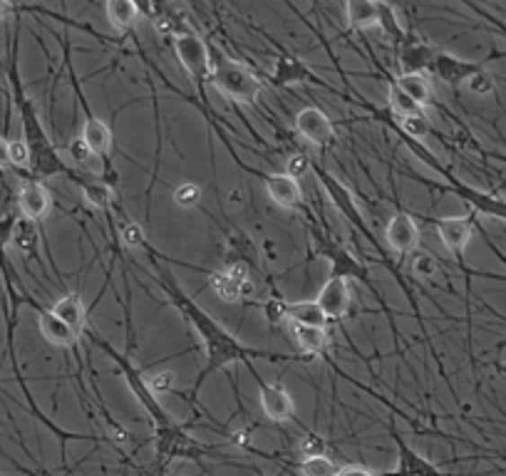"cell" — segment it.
Listing matches in <instances>:
<instances>
[{"mask_svg": "<svg viewBox=\"0 0 506 476\" xmlns=\"http://www.w3.org/2000/svg\"><path fill=\"white\" fill-rule=\"evenodd\" d=\"M156 280H159V286H162V290L166 293L169 303H172L176 311L184 315L186 322L197 331V335L201 338V345H204V352H207V365H204V370L199 373V380L197 384H194L191 394L199 392V387L207 383L209 375L217 373V370H224L228 365L244 363L248 367V365H253L256 357H280V355H271V352L266 350H253V348H246L244 342H238L236 338H234L224 325H218L189 293H184L182 286H179L169 273L162 270Z\"/></svg>", "mask_w": 506, "mask_h": 476, "instance_id": "1", "label": "cell"}, {"mask_svg": "<svg viewBox=\"0 0 506 476\" xmlns=\"http://www.w3.org/2000/svg\"><path fill=\"white\" fill-rule=\"evenodd\" d=\"M13 84H15V93H18V104H21V114H22V127H25V142L31 146L32 152V164L38 169V174L42 176H55V174H65L70 176L73 181L80 179V172H75L67 166V162L62 159L60 152L52 146L50 137L42 129L40 119H38V112L31 104V100L22 94L21 83H18V73H13Z\"/></svg>", "mask_w": 506, "mask_h": 476, "instance_id": "2", "label": "cell"}, {"mask_svg": "<svg viewBox=\"0 0 506 476\" xmlns=\"http://www.w3.org/2000/svg\"><path fill=\"white\" fill-rule=\"evenodd\" d=\"M209 80L218 93L226 94L231 102L253 104L261 94L259 75L251 73L246 65L224 57L218 50H211V73Z\"/></svg>", "mask_w": 506, "mask_h": 476, "instance_id": "3", "label": "cell"}, {"mask_svg": "<svg viewBox=\"0 0 506 476\" xmlns=\"http://www.w3.org/2000/svg\"><path fill=\"white\" fill-rule=\"evenodd\" d=\"M90 335H93V342H97V345H100V348H102L110 357H112L114 363L120 365V373H122L124 383H127V387L132 390V394L137 397V402L142 404V410L149 414V419H152V425H155V432H162V429H172V427H176V422L172 419V417H169V412H166L164 407L159 404L156 394L149 390L146 377H142V373L137 370L135 365L127 360V355L114 350L112 345H110V342H104L94 331H90Z\"/></svg>", "mask_w": 506, "mask_h": 476, "instance_id": "4", "label": "cell"}, {"mask_svg": "<svg viewBox=\"0 0 506 476\" xmlns=\"http://www.w3.org/2000/svg\"><path fill=\"white\" fill-rule=\"evenodd\" d=\"M404 142L410 145V149H414L417 154L422 156L427 164L434 166L439 174H445L447 184H432L434 191H442V194H455V197H459L462 201H466L469 207L475 208V214H484V216L506 221V198H499V197H494V194H486V191H479V189L466 187V184H462L455 174H449L445 166L437 164V159H434V156L430 154L424 146L417 145L414 139H404Z\"/></svg>", "mask_w": 506, "mask_h": 476, "instance_id": "5", "label": "cell"}, {"mask_svg": "<svg viewBox=\"0 0 506 476\" xmlns=\"http://www.w3.org/2000/svg\"><path fill=\"white\" fill-rule=\"evenodd\" d=\"M174 52L179 65L197 84H204L211 73V48L199 38L197 32H179L174 35Z\"/></svg>", "mask_w": 506, "mask_h": 476, "instance_id": "6", "label": "cell"}, {"mask_svg": "<svg viewBox=\"0 0 506 476\" xmlns=\"http://www.w3.org/2000/svg\"><path fill=\"white\" fill-rule=\"evenodd\" d=\"M434 228L437 236L442 238L445 249L455 256V260L462 266V270L472 273L465 266V249L469 246V241L475 236L476 228V214L472 216H447V218H434Z\"/></svg>", "mask_w": 506, "mask_h": 476, "instance_id": "7", "label": "cell"}, {"mask_svg": "<svg viewBox=\"0 0 506 476\" xmlns=\"http://www.w3.org/2000/svg\"><path fill=\"white\" fill-rule=\"evenodd\" d=\"M155 449L159 462H172V459H199L209 452L207 446L197 442L194 436H189L176 425L172 429L155 432Z\"/></svg>", "mask_w": 506, "mask_h": 476, "instance_id": "8", "label": "cell"}, {"mask_svg": "<svg viewBox=\"0 0 506 476\" xmlns=\"http://www.w3.org/2000/svg\"><path fill=\"white\" fill-rule=\"evenodd\" d=\"M390 436H393V442L397 445V466H395L393 472L380 476H445V472L439 466L404 442L403 435L397 432L395 425L390 427Z\"/></svg>", "mask_w": 506, "mask_h": 476, "instance_id": "9", "label": "cell"}, {"mask_svg": "<svg viewBox=\"0 0 506 476\" xmlns=\"http://www.w3.org/2000/svg\"><path fill=\"white\" fill-rule=\"evenodd\" d=\"M484 67H486L484 60H482V63H475V60H465V57H457V55H449V52L439 50L434 55V63L430 73L457 90V87H462V84L469 83L476 73H482Z\"/></svg>", "mask_w": 506, "mask_h": 476, "instance_id": "10", "label": "cell"}, {"mask_svg": "<svg viewBox=\"0 0 506 476\" xmlns=\"http://www.w3.org/2000/svg\"><path fill=\"white\" fill-rule=\"evenodd\" d=\"M248 370L253 373L256 383H259L261 410H263V414L269 417L271 422H289V419H293V414H296V402H293V397H290L289 390L279 383H263L261 375L253 370V365H248Z\"/></svg>", "mask_w": 506, "mask_h": 476, "instance_id": "11", "label": "cell"}, {"mask_svg": "<svg viewBox=\"0 0 506 476\" xmlns=\"http://www.w3.org/2000/svg\"><path fill=\"white\" fill-rule=\"evenodd\" d=\"M437 48H432L430 42H424L422 38H417L413 32H407L404 42L397 48V63H400V73H417L424 75L432 70L434 55Z\"/></svg>", "mask_w": 506, "mask_h": 476, "instance_id": "12", "label": "cell"}, {"mask_svg": "<svg viewBox=\"0 0 506 476\" xmlns=\"http://www.w3.org/2000/svg\"><path fill=\"white\" fill-rule=\"evenodd\" d=\"M296 132L315 146L331 145L335 139V127H333L331 117L318 107H306L296 114Z\"/></svg>", "mask_w": 506, "mask_h": 476, "instance_id": "13", "label": "cell"}, {"mask_svg": "<svg viewBox=\"0 0 506 476\" xmlns=\"http://www.w3.org/2000/svg\"><path fill=\"white\" fill-rule=\"evenodd\" d=\"M385 238H387V246L400 253V256H410L420 246V226L414 224L413 216L407 214H395L390 218V224L385 228Z\"/></svg>", "mask_w": 506, "mask_h": 476, "instance_id": "14", "label": "cell"}, {"mask_svg": "<svg viewBox=\"0 0 506 476\" xmlns=\"http://www.w3.org/2000/svg\"><path fill=\"white\" fill-rule=\"evenodd\" d=\"M263 184H266V194L276 207L289 208V211L303 207V191H300L298 179H293L286 172L283 174H266Z\"/></svg>", "mask_w": 506, "mask_h": 476, "instance_id": "15", "label": "cell"}, {"mask_svg": "<svg viewBox=\"0 0 506 476\" xmlns=\"http://www.w3.org/2000/svg\"><path fill=\"white\" fill-rule=\"evenodd\" d=\"M318 305L323 308V313L328 315V321H341L342 315L351 308V286L345 278H328L325 286L318 293Z\"/></svg>", "mask_w": 506, "mask_h": 476, "instance_id": "16", "label": "cell"}, {"mask_svg": "<svg viewBox=\"0 0 506 476\" xmlns=\"http://www.w3.org/2000/svg\"><path fill=\"white\" fill-rule=\"evenodd\" d=\"M84 125H83V132H80V137L84 139V145L93 149L94 154L102 159L104 164L110 162V154H112V129L107 127V122H102L100 117H94L93 112H90V107H87V102H84Z\"/></svg>", "mask_w": 506, "mask_h": 476, "instance_id": "17", "label": "cell"}, {"mask_svg": "<svg viewBox=\"0 0 506 476\" xmlns=\"http://www.w3.org/2000/svg\"><path fill=\"white\" fill-rule=\"evenodd\" d=\"M18 207H21L22 218L40 221L52 211L50 191L42 187L40 181H28V184H22L21 194H18Z\"/></svg>", "mask_w": 506, "mask_h": 476, "instance_id": "18", "label": "cell"}, {"mask_svg": "<svg viewBox=\"0 0 506 476\" xmlns=\"http://www.w3.org/2000/svg\"><path fill=\"white\" fill-rule=\"evenodd\" d=\"M271 80H273V84H279V87L296 83L323 84L321 77L313 73L308 65L303 63V60H298V57H289V55H280L279 60H276V67H273ZM323 87H325V84H323Z\"/></svg>", "mask_w": 506, "mask_h": 476, "instance_id": "19", "label": "cell"}, {"mask_svg": "<svg viewBox=\"0 0 506 476\" xmlns=\"http://www.w3.org/2000/svg\"><path fill=\"white\" fill-rule=\"evenodd\" d=\"M209 288L217 293L224 303H241L256 295V283H238L231 278L226 270H214L209 273Z\"/></svg>", "mask_w": 506, "mask_h": 476, "instance_id": "20", "label": "cell"}, {"mask_svg": "<svg viewBox=\"0 0 506 476\" xmlns=\"http://www.w3.org/2000/svg\"><path fill=\"white\" fill-rule=\"evenodd\" d=\"M38 328H40L42 338L50 342V345H55V348H75L77 338H80V332L73 331L67 322H62L52 311L40 313Z\"/></svg>", "mask_w": 506, "mask_h": 476, "instance_id": "21", "label": "cell"}, {"mask_svg": "<svg viewBox=\"0 0 506 476\" xmlns=\"http://www.w3.org/2000/svg\"><path fill=\"white\" fill-rule=\"evenodd\" d=\"M286 321L290 325H313V328H328L331 322L318 301H286Z\"/></svg>", "mask_w": 506, "mask_h": 476, "instance_id": "22", "label": "cell"}, {"mask_svg": "<svg viewBox=\"0 0 506 476\" xmlns=\"http://www.w3.org/2000/svg\"><path fill=\"white\" fill-rule=\"evenodd\" d=\"M50 311L55 313L62 322H67L73 331L83 332L84 322H87V311H84V303L80 293H67V295L58 298Z\"/></svg>", "mask_w": 506, "mask_h": 476, "instance_id": "23", "label": "cell"}, {"mask_svg": "<svg viewBox=\"0 0 506 476\" xmlns=\"http://www.w3.org/2000/svg\"><path fill=\"white\" fill-rule=\"evenodd\" d=\"M328 259H331V276L333 278H360V280H365L368 286H370V278H368V269L365 266H360L358 263V259H352L351 253L348 251H342V249H325L323 251Z\"/></svg>", "mask_w": 506, "mask_h": 476, "instance_id": "24", "label": "cell"}, {"mask_svg": "<svg viewBox=\"0 0 506 476\" xmlns=\"http://www.w3.org/2000/svg\"><path fill=\"white\" fill-rule=\"evenodd\" d=\"M104 13H107L110 25L120 32L132 31L137 25V18H139V8H137L135 0H107Z\"/></svg>", "mask_w": 506, "mask_h": 476, "instance_id": "25", "label": "cell"}, {"mask_svg": "<svg viewBox=\"0 0 506 476\" xmlns=\"http://www.w3.org/2000/svg\"><path fill=\"white\" fill-rule=\"evenodd\" d=\"M345 21L351 31L377 25V0H345Z\"/></svg>", "mask_w": 506, "mask_h": 476, "instance_id": "26", "label": "cell"}, {"mask_svg": "<svg viewBox=\"0 0 506 476\" xmlns=\"http://www.w3.org/2000/svg\"><path fill=\"white\" fill-rule=\"evenodd\" d=\"M395 84H397L404 94H410V97H413L414 102L420 104L422 110L434 102L432 84H430V80H427L424 75L400 73L397 77H395Z\"/></svg>", "mask_w": 506, "mask_h": 476, "instance_id": "27", "label": "cell"}, {"mask_svg": "<svg viewBox=\"0 0 506 476\" xmlns=\"http://www.w3.org/2000/svg\"><path fill=\"white\" fill-rule=\"evenodd\" d=\"M77 187L83 191L84 201L94 208H110L112 207V187L104 179H94L90 174H80Z\"/></svg>", "mask_w": 506, "mask_h": 476, "instance_id": "28", "label": "cell"}, {"mask_svg": "<svg viewBox=\"0 0 506 476\" xmlns=\"http://www.w3.org/2000/svg\"><path fill=\"white\" fill-rule=\"evenodd\" d=\"M293 338L298 342V348L306 355H321L328 348V331L325 328H313V325H290Z\"/></svg>", "mask_w": 506, "mask_h": 476, "instance_id": "29", "label": "cell"}, {"mask_svg": "<svg viewBox=\"0 0 506 476\" xmlns=\"http://www.w3.org/2000/svg\"><path fill=\"white\" fill-rule=\"evenodd\" d=\"M377 28L383 31L385 38L393 42L395 48H400L404 38H407V31L400 25L397 13H395V8L387 0H377Z\"/></svg>", "mask_w": 506, "mask_h": 476, "instance_id": "30", "label": "cell"}, {"mask_svg": "<svg viewBox=\"0 0 506 476\" xmlns=\"http://www.w3.org/2000/svg\"><path fill=\"white\" fill-rule=\"evenodd\" d=\"M11 241L15 249L25 253V256H31L38 251V228H35V221L31 218H21V221H15V226H13V234H11Z\"/></svg>", "mask_w": 506, "mask_h": 476, "instance_id": "31", "label": "cell"}, {"mask_svg": "<svg viewBox=\"0 0 506 476\" xmlns=\"http://www.w3.org/2000/svg\"><path fill=\"white\" fill-rule=\"evenodd\" d=\"M387 104H390V110L397 114V119H403V117H414V114H424L422 107L414 102L410 94H404L395 83L387 87Z\"/></svg>", "mask_w": 506, "mask_h": 476, "instance_id": "32", "label": "cell"}, {"mask_svg": "<svg viewBox=\"0 0 506 476\" xmlns=\"http://www.w3.org/2000/svg\"><path fill=\"white\" fill-rule=\"evenodd\" d=\"M338 472L341 466L328 456H310V459H300L298 464L300 476H338Z\"/></svg>", "mask_w": 506, "mask_h": 476, "instance_id": "33", "label": "cell"}, {"mask_svg": "<svg viewBox=\"0 0 506 476\" xmlns=\"http://www.w3.org/2000/svg\"><path fill=\"white\" fill-rule=\"evenodd\" d=\"M400 132H403L404 139L422 142V139L432 135V125H430L427 114H414V117H403L400 119Z\"/></svg>", "mask_w": 506, "mask_h": 476, "instance_id": "34", "label": "cell"}, {"mask_svg": "<svg viewBox=\"0 0 506 476\" xmlns=\"http://www.w3.org/2000/svg\"><path fill=\"white\" fill-rule=\"evenodd\" d=\"M70 156H73L75 164L80 166L84 174H93L94 169H97V162H102V159L94 154L90 146L84 145L83 137H77V139H73V142H70Z\"/></svg>", "mask_w": 506, "mask_h": 476, "instance_id": "35", "label": "cell"}, {"mask_svg": "<svg viewBox=\"0 0 506 476\" xmlns=\"http://www.w3.org/2000/svg\"><path fill=\"white\" fill-rule=\"evenodd\" d=\"M296 449H298V454L303 456V459H310V456H325V452H328V442H325L321 435L308 432V435L300 436V442Z\"/></svg>", "mask_w": 506, "mask_h": 476, "instance_id": "36", "label": "cell"}, {"mask_svg": "<svg viewBox=\"0 0 506 476\" xmlns=\"http://www.w3.org/2000/svg\"><path fill=\"white\" fill-rule=\"evenodd\" d=\"M201 201V187L194 181H184L174 189V204L182 208H194Z\"/></svg>", "mask_w": 506, "mask_h": 476, "instance_id": "37", "label": "cell"}, {"mask_svg": "<svg viewBox=\"0 0 506 476\" xmlns=\"http://www.w3.org/2000/svg\"><path fill=\"white\" fill-rule=\"evenodd\" d=\"M120 236H122V241L129 249H142V246H146L145 228L139 226L137 221H129V218H124L122 224H120Z\"/></svg>", "mask_w": 506, "mask_h": 476, "instance_id": "38", "label": "cell"}, {"mask_svg": "<svg viewBox=\"0 0 506 476\" xmlns=\"http://www.w3.org/2000/svg\"><path fill=\"white\" fill-rule=\"evenodd\" d=\"M8 156H11V166H18V169H25V166L32 164V152L25 139L8 142Z\"/></svg>", "mask_w": 506, "mask_h": 476, "instance_id": "39", "label": "cell"}, {"mask_svg": "<svg viewBox=\"0 0 506 476\" xmlns=\"http://www.w3.org/2000/svg\"><path fill=\"white\" fill-rule=\"evenodd\" d=\"M466 87H469V90H472L475 94H479V97H484V94L494 93L496 84H494V77L486 73V67H484L482 73H476L475 77H472V80L466 83Z\"/></svg>", "mask_w": 506, "mask_h": 476, "instance_id": "40", "label": "cell"}, {"mask_svg": "<svg viewBox=\"0 0 506 476\" xmlns=\"http://www.w3.org/2000/svg\"><path fill=\"white\" fill-rule=\"evenodd\" d=\"M174 383H176V375L174 373H159V375H152L146 384H149V390L155 394H169L174 392Z\"/></svg>", "mask_w": 506, "mask_h": 476, "instance_id": "41", "label": "cell"}, {"mask_svg": "<svg viewBox=\"0 0 506 476\" xmlns=\"http://www.w3.org/2000/svg\"><path fill=\"white\" fill-rule=\"evenodd\" d=\"M310 169H313V162H310L306 154H293V156H289V162H286V174L293 176V179L306 176Z\"/></svg>", "mask_w": 506, "mask_h": 476, "instance_id": "42", "label": "cell"}, {"mask_svg": "<svg viewBox=\"0 0 506 476\" xmlns=\"http://www.w3.org/2000/svg\"><path fill=\"white\" fill-rule=\"evenodd\" d=\"M338 476H380V474H375V472H370L368 466L362 464H345L341 466Z\"/></svg>", "mask_w": 506, "mask_h": 476, "instance_id": "43", "label": "cell"}, {"mask_svg": "<svg viewBox=\"0 0 506 476\" xmlns=\"http://www.w3.org/2000/svg\"><path fill=\"white\" fill-rule=\"evenodd\" d=\"M434 269H437V266H434V260L430 259V256H420V259H417V273H420V276H432Z\"/></svg>", "mask_w": 506, "mask_h": 476, "instance_id": "44", "label": "cell"}, {"mask_svg": "<svg viewBox=\"0 0 506 476\" xmlns=\"http://www.w3.org/2000/svg\"><path fill=\"white\" fill-rule=\"evenodd\" d=\"M11 166V156H8V142L0 137V169Z\"/></svg>", "mask_w": 506, "mask_h": 476, "instance_id": "45", "label": "cell"}, {"mask_svg": "<svg viewBox=\"0 0 506 476\" xmlns=\"http://www.w3.org/2000/svg\"><path fill=\"white\" fill-rule=\"evenodd\" d=\"M13 13V3L11 0H0V21H5Z\"/></svg>", "mask_w": 506, "mask_h": 476, "instance_id": "46", "label": "cell"}, {"mask_svg": "<svg viewBox=\"0 0 506 476\" xmlns=\"http://www.w3.org/2000/svg\"><path fill=\"white\" fill-rule=\"evenodd\" d=\"M484 241H486V243H489V249H492V251H494V256H496V259H499V260H502V263H504V266H506V256H504V253H502V251H499V249H496V246H494V243H492V238H486V236H484Z\"/></svg>", "mask_w": 506, "mask_h": 476, "instance_id": "47", "label": "cell"}, {"mask_svg": "<svg viewBox=\"0 0 506 476\" xmlns=\"http://www.w3.org/2000/svg\"><path fill=\"white\" fill-rule=\"evenodd\" d=\"M496 159H502V162H506V156H499V154H496Z\"/></svg>", "mask_w": 506, "mask_h": 476, "instance_id": "48", "label": "cell"}, {"mask_svg": "<svg viewBox=\"0 0 506 476\" xmlns=\"http://www.w3.org/2000/svg\"><path fill=\"white\" fill-rule=\"evenodd\" d=\"M174 476H184V474H174Z\"/></svg>", "mask_w": 506, "mask_h": 476, "instance_id": "49", "label": "cell"}]
</instances>
